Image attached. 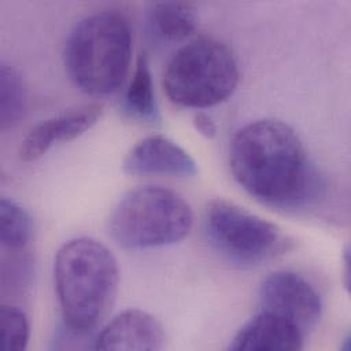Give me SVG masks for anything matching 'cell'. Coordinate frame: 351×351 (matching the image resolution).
I'll use <instances>...</instances> for the list:
<instances>
[{
  "label": "cell",
  "mask_w": 351,
  "mask_h": 351,
  "mask_svg": "<svg viewBox=\"0 0 351 351\" xmlns=\"http://www.w3.org/2000/svg\"><path fill=\"white\" fill-rule=\"evenodd\" d=\"M229 166L247 193L278 210L308 207L324 189L299 136L276 119H259L239 129L230 143Z\"/></svg>",
  "instance_id": "obj_1"
},
{
  "label": "cell",
  "mask_w": 351,
  "mask_h": 351,
  "mask_svg": "<svg viewBox=\"0 0 351 351\" xmlns=\"http://www.w3.org/2000/svg\"><path fill=\"white\" fill-rule=\"evenodd\" d=\"M53 280L63 325L92 335L117 296L119 270L112 252L90 237L69 240L56 252Z\"/></svg>",
  "instance_id": "obj_2"
},
{
  "label": "cell",
  "mask_w": 351,
  "mask_h": 351,
  "mask_svg": "<svg viewBox=\"0 0 351 351\" xmlns=\"http://www.w3.org/2000/svg\"><path fill=\"white\" fill-rule=\"evenodd\" d=\"M132 30L128 19L114 11L82 18L71 29L64 47V67L82 92L104 96L117 92L129 71Z\"/></svg>",
  "instance_id": "obj_3"
},
{
  "label": "cell",
  "mask_w": 351,
  "mask_h": 351,
  "mask_svg": "<svg viewBox=\"0 0 351 351\" xmlns=\"http://www.w3.org/2000/svg\"><path fill=\"white\" fill-rule=\"evenodd\" d=\"M193 211L176 191L144 185L129 191L108 219L111 237L130 250L155 248L181 241L192 229Z\"/></svg>",
  "instance_id": "obj_4"
},
{
  "label": "cell",
  "mask_w": 351,
  "mask_h": 351,
  "mask_svg": "<svg viewBox=\"0 0 351 351\" xmlns=\"http://www.w3.org/2000/svg\"><path fill=\"white\" fill-rule=\"evenodd\" d=\"M239 80V64L232 51L215 38L197 37L170 58L163 88L169 100L177 106L206 108L226 100Z\"/></svg>",
  "instance_id": "obj_5"
},
{
  "label": "cell",
  "mask_w": 351,
  "mask_h": 351,
  "mask_svg": "<svg viewBox=\"0 0 351 351\" xmlns=\"http://www.w3.org/2000/svg\"><path fill=\"white\" fill-rule=\"evenodd\" d=\"M204 230L213 244L229 261L255 266L287 250L280 228L225 199H213L204 211Z\"/></svg>",
  "instance_id": "obj_6"
},
{
  "label": "cell",
  "mask_w": 351,
  "mask_h": 351,
  "mask_svg": "<svg viewBox=\"0 0 351 351\" xmlns=\"http://www.w3.org/2000/svg\"><path fill=\"white\" fill-rule=\"evenodd\" d=\"M261 310L295 325L304 336L318 324L322 302L317 289L300 274L289 270L270 273L259 287Z\"/></svg>",
  "instance_id": "obj_7"
},
{
  "label": "cell",
  "mask_w": 351,
  "mask_h": 351,
  "mask_svg": "<svg viewBox=\"0 0 351 351\" xmlns=\"http://www.w3.org/2000/svg\"><path fill=\"white\" fill-rule=\"evenodd\" d=\"M123 171L133 176L193 177L197 166L193 158L173 140L154 134L130 148L123 159Z\"/></svg>",
  "instance_id": "obj_8"
},
{
  "label": "cell",
  "mask_w": 351,
  "mask_h": 351,
  "mask_svg": "<svg viewBox=\"0 0 351 351\" xmlns=\"http://www.w3.org/2000/svg\"><path fill=\"white\" fill-rule=\"evenodd\" d=\"M165 341V330L154 315L143 310H126L97 335L95 350L158 351Z\"/></svg>",
  "instance_id": "obj_9"
},
{
  "label": "cell",
  "mask_w": 351,
  "mask_h": 351,
  "mask_svg": "<svg viewBox=\"0 0 351 351\" xmlns=\"http://www.w3.org/2000/svg\"><path fill=\"white\" fill-rule=\"evenodd\" d=\"M101 112L100 104H89L37 123L25 136L19 158L25 162L36 160L53 145L84 134L97 122Z\"/></svg>",
  "instance_id": "obj_10"
},
{
  "label": "cell",
  "mask_w": 351,
  "mask_h": 351,
  "mask_svg": "<svg viewBox=\"0 0 351 351\" xmlns=\"http://www.w3.org/2000/svg\"><path fill=\"white\" fill-rule=\"evenodd\" d=\"M304 337L291 322L261 310L237 330L229 344V350L298 351L303 348Z\"/></svg>",
  "instance_id": "obj_11"
},
{
  "label": "cell",
  "mask_w": 351,
  "mask_h": 351,
  "mask_svg": "<svg viewBox=\"0 0 351 351\" xmlns=\"http://www.w3.org/2000/svg\"><path fill=\"white\" fill-rule=\"evenodd\" d=\"M148 27L151 34L165 43H178L196 30V8L184 1H159L148 8Z\"/></svg>",
  "instance_id": "obj_12"
},
{
  "label": "cell",
  "mask_w": 351,
  "mask_h": 351,
  "mask_svg": "<svg viewBox=\"0 0 351 351\" xmlns=\"http://www.w3.org/2000/svg\"><path fill=\"white\" fill-rule=\"evenodd\" d=\"M125 112L144 123L156 125L160 122V112L154 90L152 74L148 59L141 53L137 59L133 77L123 95Z\"/></svg>",
  "instance_id": "obj_13"
},
{
  "label": "cell",
  "mask_w": 351,
  "mask_h": 351,
  "mask_svg": "<svg viewBox=\"0 0 351 351\" xmlns=\"http://www.w3.org/2000/svg\"><path fill=\"white\" fill-rule=\"evenodd\" d=\"M26 88L19 71L1 62L0 64V128L15 126L26 110Z\"/></svg>",
  "instance_id": "obj_14"
},
{
  "label": "cell",
  "mask_w": 351,
  "mask_h": 351,
  "mask_svg": "<svg viewBox=\"0 0 351 351\" xmlns=\"http://www.w3.org/2000/svg\"><path fill=\"white\" fill-rule=\"evenodd\" d=\"M29 214L11 199L0 200V241L7 248H22L30 239Z\"/></svg>",
  "instance_id": "obj_15"
},
{
  "label": "cell",
  "mask_w": 351,
  "mask_h": 351,
  "mask_svg": "<svg viewBox=\"0 0 351 351\" xmlns=\"http://www.w3.org/2000/svg\"><path fill=\"white\" fill-rule=\"evenodd\" d=\"M1 340L7 351H22L26 348L30 326L26 314L14 306H1Z\"/></svg>",
  "instance_id": "obj_16"
},
{
  "label": "cell",
  "mask_w": 351,
  "mask_h": 351,
  "mask_svg": "<svg viewBox=\"0 0 351 351\" xmlns=\"http://www.w3.org/2000/svg\"><path fill=\"white\" fill-rule=\"evenodd\" d=\"M193 126L206 138H213L217 134V125H215V122L213 121V118L208 114H206L203 111H199V112L195 114V117H193Z\"/></svg>",
  "instance_id": "obj_17"
},
{
  "label": "cell",
  "mask_w": 351,
  "mask_h": 351,
  "mask_svg": "<svg viewBox=\"0 0 351 351\" xmlns=\"http://www.w3.org/2000/svg\"><path fill=\"white\" fill-rule=\"evenodd\" d=\"M348 266H350V261H348V251H346L344 254V282H346V287L348 288V278H350V271H348Z\"/></svg>",
  "instance_id": "obj_18"
}]
</instances>
